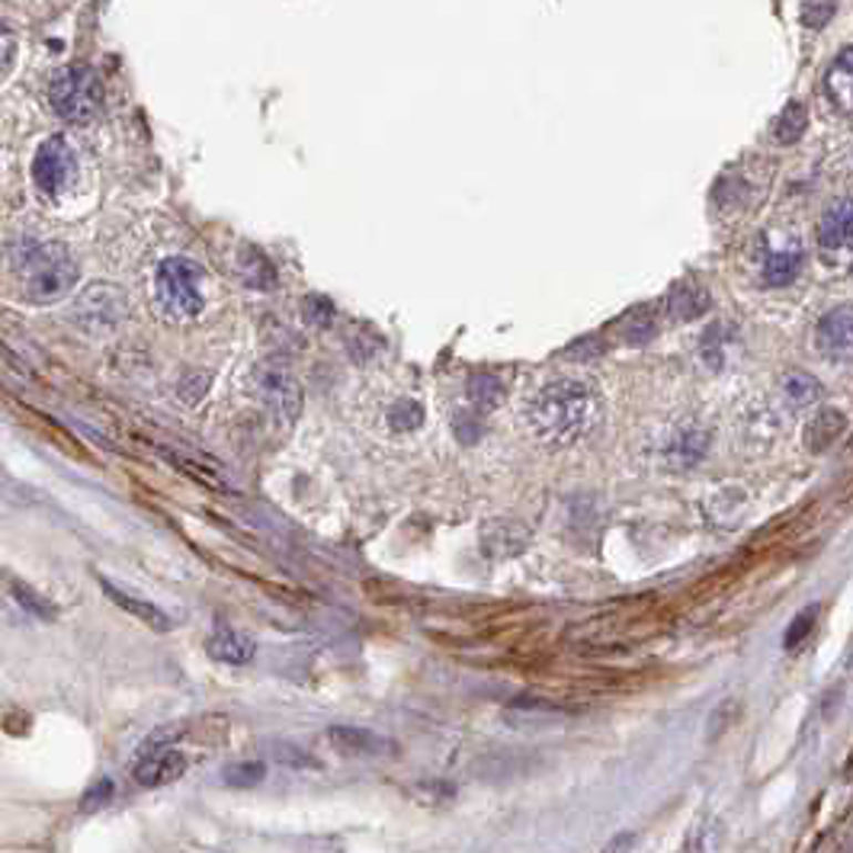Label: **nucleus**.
<instances>
[{
  "label": "nucleus",
  "mask_w": 853,
  "mask_h": 853,
  "mask_svg": "<svg viewBox=\"0 0 853 853\" xmlns=\"http://www.w3.org/2000/svg\"><path fill=\"white\" fill-rule=\"evenodd\" d=\"M604 418V398L584 379L546 382L526 401V426L548 450H568L594 433Z\"/></svg>",
  "instance_id": "f257e3e1"
},
{
  "label": "nucleus",
  "mask_w": 853,
  "mask_h": 853,
  "mask_svg": "<svg viewBox=\"0 0 853 853\" xmlns=\"http://www.w3.org/2000/svg\"><path fill=\"white\" fill-rule=\"evenodd\" d=\"M13 274L23 296L35 305L59 302L78 282V264L61 244L32 241L13 254Z\"/></svg>",
  "instance_id": "f03ea898"
},
{
  "label": "nucleus",
  "mask_w": 853,
  "mask_h": 853,
  "mask_svg": "<svg viewBox=\"0 0 853 853\" xmlns=\"http://www.w3.org/2000/svg\"><path fill=\"white\" fill-rule=\"evenodd\" d=\"M203 279H206V270L199 264L186 260V257L164 260L154 274V305H157V311L174 325L193 321L206 305Z\"/></svg>",
  "instance_id": "7ed1b4c3"
},
{
  "label": "nucleus",
  "mask_w": 853,
  "mask_h": 853,
  "mask_svg": "<svg viewBox=\"0 0 853 853\" xmlns=\"http://www.w3.org/2000/svg\"><path fill=\"white\" fill-rule=\"evenodd\" d=\"M49 100L61 120L88 122L103 103V88L91 68H61L49 84Z\"/></svg>",
  "instance_id": "20e7f679"
},
{
  "label": "nucleus",
  "mask_w": 853,
  "mask_h": 853,
  "mask_svg": "<svg viewBox=\"0 0 853 853\" xmlns=\"http://www.w3.org/2000/svg\"><path fill=\"white\" fill-rule=\"evenodd\" d=\"M129 318V299L120 286L93 282L81 292V299L71 308V321L88 335H113Z\"/></svg>",
  "instance_id": "39448f33"
},
{
  "label": "nucleus",
  "mask_w": 853,
  "mask_h": 853,
  "mask_svg": "<svg viewBox=\"0 0 853 853\" xmlns=\"http://www.w3.org/2000/svg\"><path fill=\"white\" fill-rule=\"evenodd\" d=\"M254 392L260 398V404L274 414L276 421L292 424L302 414V386L299 379L276 360H267L254 369Z\"/></svg>",
  "instance_id": "423d86ee"
},
{
  "label": "nucleus",
  "mask_w": 853,
  "mask_h": 853,
  "mask_svg": "<svg viewBox=\"0 0 853 853\" xmlns=\"http://www.w3.org/2000/svg\"><path fill=\"white\" fill-rule=\"evenodd\" d=\"M32 181L45 193V196H64L74 181H78V157L74 148L64 138H49L42 142V148L35 152L32 161Z\"/></svg>",
  "instance_id": "0eeeda50"
},
{
  "label": "nucleus",
  "mask_w": 853,
  "mask_h": 853,
  "mask_svg": "<svg viewBox=\"0 0 853 853\" xmlns=\"http://www.w3.org/2000/svg\"><path fill=\"white\" fill-rule=\"evenodd\" d=\"M853 343V311L851 305H837L815 325V347L828 360L847 363Z\"/></svg>",
  "instance_id": "6e6552de"
},
{
  "label": "nucleus",
  "mask_w": 853,
  "mask_h": 853,
  "mask_svg": "<svg viewBox=\"0 0 853 853\" xmlns=\"http://www.w3.org/2000/svg\"><path fill=\"white\" fill-rule=\"evenodd\" d=\"M709 440H712V436H709L706 426H677V430L670 433L668 443H665V450H661V459H665L668 469H677V472L693 469V465H700L702 459H706V453H709Z\"/></svg>",
  "instance_id": "1a4fd4ad"
},
{
  "label": "nucleus",
  "mask_w": 853,
  "mask_h": 853,
  "mask_svg": "<svg viewBox=\"0 0 853 853\" xmlns=\"http://www.w3.org/2000/svg\"><path fill=\"white\" fill-rule=\"evenodd\" d=\"M183 770H186V758L177 748H154V751L138 754L132 777H135L138 787L154 790V787H167V783L181 780Z\"/></svg>",
  "instance_id": "9d476101"
},
{
  "label": "nucleus",
  "mask_w": 853,
  "mask_h": 853,
  "mask_svg": "<svg viewBox=\"0 0 853 853\" xmlns=\"http://www.w3.org/2000/svg\"><path fill=\"white\" fill-rule=\"evenodd\" d=\"M530 546V530L511 517L487 520L482 526V552L487 558H514Z\"/></svg>",
  "instance_id": "9b49d317"
},
{
  "label": "nucleus",
  "mask_w": 853,
  "mask_h": 853,
  "mask_svg": "<svg viewBox=\"0 0 853 853\" xmlns=\"http://www.w3.org/2000/svg\"><path fill=\"white\" fill-rule=\"evenodd\" d=\"M851 203L841 199L834 203L822 218V228H819V247L824 250V257L831 260H847L851 254Z\"/></svg>",
  "instance_id": "f8f14e48"
},
{
  "label": "nucleus",
  "mask_w": 853,
  "mask_h": 853,
  "mask_svg": "<svg viewBox=\"0 0 853 853\" xmlns=\"http://www.w3.org/2000/svg\"><path fill=\"white\" fill-rule=\"evenodd\" d=\"M100 580V590L116 604L120 609H125L129 616H135L138 623H145L148 629H154V633H171V616L164 613L161 607H154V604H148V600H142V597H135V594H125L122 587H116L113 580H106V578H96Z\"/></svg>",
  "instance_id": "ddd939ff"
},
{
  "label": "nucleus",
  "mask_w": 853,
  "mask_h": 853,
  "mask_svg": "<svg viewBox=\"0 0 853 853\" xmlns=\"http://www.w3.org/2000/svg\"><path fill=\"white\" fill-rule=\"evenodd\" d=\"M844 430H847V414L837 411V408H822V411H815L809 418L805 433H802V443H805L809 453H824V450H831L841 440Z\"/></svg>",
  "instance_id": "4468645a"
},
{
  "label": "nucleus",
  "mask_w": 853,
  "mask_h": 853,
  "mask_svg": "<svg viewBox=\"0 0 853 853\" xmlns=\"http://www.w3.org/2000/svg\"><path fill=\"white\" fill-rule=\"evenodd\" d=\"M206 651L209 658L222 661V665H232V668H241L247 661H254L257 655V641L250 639L247 633H238V629H218L206 641Z\"/></svg>",
  "instance_id": "2eb2a0df"
},
{
  "label": "nucleus",
  "mask_w": 853,
  "mask_h": 853,
  "mask_svg": "<svg viewBox=\"0 0 853 853\" xmlns=\"http://www.w3.org/2000/svg\"><path fill=\"white\" fill-rule=\"evenodd\" d=\"M824 88H828V96L831 103L841 110V113H851V100H853V49L844 45L841 55L831 61L828 74H824Z\"/></svg>",
  "instance_id": "dca6fc26"
},
{
  "label": "nucleus",
  "mask_w": 853,
  "mask_h": 853,
  "mask_svg": "<svg viewBox=\"0 0 853 853\" xmlns=\"http://www.w3.org/2000/svg\"><path fill=\"white\" fill-rule=\"evenodd\" d=\"M668 308L677 321H693V318H700L702 311L709 308V292L702 289L700 282H693V279H680L670 289Z\"/></svg>",
  "instance_id": "f3484780"
},
{
  "label": "nucleus",
  "mask_w": 853,
  "mask_h": 853,
  "mask_svg": "<svg viewBox=\"0 0 853 853\" xmlns=\"http://www.w3.org/2000/svg\"><path fill=\"white\" fill-rule=\"evenodd\" d=\"M328 741L335 744L340 754H382L389 748L379 734L357 729V726H331L328 729Z\"/></svg>",
  "instance_id": "a211bd4d"
},
{
  "label": "nucleus",
  "mask_w": 853,
  "mask_h": 853,
  "mask_svg": "<svg viewBox=\"0 0 853 853\" xmlns=\"http://www.w3.org/2000/svg\"><path fill=\"white\" fill-rule=\"evenodd\" d=\"M802 270V250L790 244V247H777L767 254L763 264V282L767 286H790L792 279Z\"/></svg>",
  "instance_id": "6ab92c4d"
},
{
  "label": "nucleus",
  "mask_w": 853,
  "mask_h": 853,
  "mask_svg": "<svg viewBox=\"0 0 853 853\" xmlns=\"http://www.w3.org/2000/svg\"><path fill=\"white\" fill-rule=\"evenodd\" d=\"M0 580L10 587V597L20 604V607L27 609V613H32L35 619H45V623H52L55 616H59V609H55V604L49 600V597H42L35 587H30L27 580H20V578H13V575H7V572H0Z\"/></svg>",
  "instance_id": "aec40b11"
},
{
  "label": "nucleus",
  "mask_w": 853,
  "mask_h": 853,
  "mask_svg": "<svg viewBox=\"0 0 853 853\" xmlns=\"http://www.w3.org/2000/svg\"><path fill=\"white\" fill-rule=\"evenodd\" d=\"M822 398V382L809 372H787L783 376V401L792 411H805L812 404H819Z\"/></svg>",
  "instance_id": "412c9836"
},
{
  "label": "nucleus",
  "mask_w": 853,
  "mask_h": 853,
  "mask_svg": "<svg viewBox=\"0 0 853 853\" xmlns=\"http://www.w3.org/2000/svg\"><path fill=\"white\" fill-rule=\"evenodd\" d=\"M722 844H726V824L722 819L709 815L693 824L687 837V853H722Z\"/></svg>",
  "instance_id": "4be33fe9"
},
{
  "label": "nucleus",
  "mask_w": 853,
  "mask_h": 853,
  "mask_svg": "<svg viewBox=\"0 0 853 853\" xmlns=\"http://www.w3.org/2000/svg\"><path fill=\"white\" fill-rule=\"evenodd\" d=\"M805 129H809V106H805L802 100H790L787 110H783L780 120H777L773 138H777L780 145H795V142L805 135Z\"/></svg>",
  "instance_id": "5701e85b"
},
{
  "label": "nucleus",
  "mask_w": 853,
  "mask_h": 853,
  "mask_svg": "<svg viewBox=\"0 0 853 853\" xmlns=\"http://www.w3.org/2000/svg\"><path fill=\"white\" fill-rule=\"evenodd\" d=\"M469 401H472V408L475 411H491V408H497V404H504V382L497 379V376H487V372H479V376H472L469 379Z\"/></svg>",
  "instance_id": "b1692460"
},
{
  "label": "nucleus",
  "mask_w": 853,
  "mask_h": 853,
  "mask_svg": "<svg viewBox=\"0 0 853 853\" xmlns=\"http://www.w3.org/2000/svg\"><path fill=\"white\" fill-rule=\"evenodd\" d=\"M238 267H241V279L247 286H257V289H270L276 282L274 267H270V260L260 254V250H254V247H244L241 257H238Z\"/></svg>",
  "instance_id": "393cba45"
},
{
  "label": "nucleus",
  "mask_w": 853,
  "mask_h": 853,
  "mask_svg": "<svg viewBox=\"0 0 853 853\" xmlns=\"http://www.w3.org/2000/svg\"><path fill=\"white\" fill-rule=\"evenodd\" d=\"M421 424H424V408H421L418 401L401 398V401H395V404L389 408V426H392L395 433H411V430H418Z\"/></svg>",
  "instance_id": "a878e982"
},
{
  "label": "nucleus",
  "mask_w": 853,
  "mask_h": 853,
  "mask_svg": "<svg viewBox=\"0 0 853 853\" xmlns=\"http://www.w3.org/2000/svg\"><path fill=\"white\" fill-rule=\"evenodd\" d=\"M267 777V767L260 761H244V763H228L225 770H222V780L228 783V787H257L260 780Z\"/></svg>",
  "instance_id": "bb28decb"
},
{
  "label": "nucleus",
  "mask_w": 853,
  "mask_h": 853,
  "mask_svg": "<svg viewBox=\"0 0 853 853\" xmlns=\"http://www.w3.org/2000/svg\"><path fill=\"white\" fill-rule=\"evenodd\" d=\"M726 353H729V343H726V328L722 325H716V328H709L706 337H702L700 343V357L706 363L712 366V369H722L726 366Z\"/></svg>",
  "instance_id": "cd10ccee"
},
{
  "label": "nucleus",
  "mask_w": 853,
  "mask_h": 853,
  "mask_svg": "<svg viewBox=\"0 0 853 853\" xmlns=\"http://www.w3.org/2000/svg\"><path fill=\"white\" fill-rule=\"evenodd\" d=\"M815 619H819V607H809V609H802V613H795V619H792L790 629H787V636H783V648H787V651H795L802 641L812 636Z\"/></svg>",
  "instance_id": "c85d7f7f"
},
{
  "label": "nucleus",
  "mask_w": 853,
  "mask_h": 853,
  "mask_svg": "<svg viewBox=\"0 0 853 853\" xmlns=\"http://www.w3.org/2000/svg\"><path fill=\"white\" fill-rule=\"evenodd\" d=\"M741 716V702L738 700H722L716 706V712L709 716V729H706V741H719L722 731H729Z\"/></svg>",
  "instance_id": "c756f323"
},
{
  "label": "nucleus",
  "mask_w": 853,
  "mask_h": 853,
  "mask_svg": "<svg viewBox=\"0 0 853 853\" xmlns=\"http://www.w3.org/2000/svg\"><path fill=\"white\" fill-rule=\"evenodd\" d=\"M834 13H837V0H805L802 3V27L822 30L831 23Z\"/></svg>",
  "instance_id": "7c9ffc66"
},
{
  "label": "nucleus",
  "mask_w": 853,
  "mask_h": 853,
  "mask_svg": "<svg viewBox=\"0 0 853 853\" xmlns=\"http://www.w3.org/2000/svg\"><path fill=\"white\" fill-rule=\"evenodd\" d=\"M209 392V372H186L177 386V395L183 404H196L199 398Z\"/></svg>",
  "instance_id": "2f4dec72"
},
{
  "label": "nucleus",
  "mask_w": 853,
  "mask_h": 853,
  "mask_svg": "<svg viewBox=\"0 0 853 853\" xmlns=\"http://www.w3.org/2000/svg\"><path fill=\"white\" fill-rule=\"evenodd\" d=\"M113 792H116L113 780H96L91 790L84 792V799H81V809H84V812H96V809H103V805L113 799Z\"/></svg>",
  "instance_id": "473e14b6"
},
{
  "label": "nucleus",
  "mask_w": 853,
  "mask_h": 853,
  "mask_svg": "<svg viewBox=\"0 0 853 853\" xmlns=\"http://www.w3.org/2000/svg\"><path fill=\"white\" fill-rule=\"evenodd\" d=\"M453 426H456V436L462 443H475V440L482 436V418H479V411H472V414H469V411H459Z\"/></svg>",
  "instance_id": "72a5a7b5"
},
{
  "label": "nucleus",
  "mask_w": 853,
  "mask_h": 853,
  "mask_svg": "<svg viewBox=\"0 0 853 853\" xmlns=\"http://www.w3.org/2000/svg\"><path fill=\"white\" fill-rule=\"evenodd\" d=\"M17 64V39L7 27H0V81L13 71Z\"/></svg>",
  "instance_id": "f704fd0d"
},
{
  "label": "nucleus",
  "mask_w": 853,
  "mask_h": 853,
  "mask_svg": "<svg viewBox=\"0 0 853 853\" xmlns=\"http://www.w3.org/2000/svg\"><path fill=\"white\" fill-rule=\"evenodd\" d=\"M331 318H335V308H331L328 299H305V321H308V325L325 328Z\"/></svg>",
  "instance_id": "c9c22d12"
},
{
  "label": "nucleus",
  "mask_w": 853,
  "mask_h": 853,
  "mask_svg": "<svg viewBox=\"0 0 853 853\" xmlns=\"http://www.w3.org/2000/svg\"><path fill=\"white\" fill-rule=\"evenodd\" d=\"M648 337H655V318H633L629 325H626V340L629 343H645Z\"/></svg>",
  "instance_id": "e433bc0d"
},
{
  "label": "nucleus",
  "mask_w": 853,
  "mask_h": 853,
  "mask_svg": "<svg viewBox=\"0 0 853 853\" xmlns=\"http://www.w3.org/2000/svg\"><path fill=\"white\" fill-rule=\"evenodd\" d=\"M276 758L286 763V767H311V763H315L308 754H305L302 748H296V744H282Z\"/></svg>",
  "instance_id": "4c0bfd02"
},
{
  "label": "nucleus",
  "mask_w": 853,
  "mask_h": 853,
  "mask_svg": "<svg viewBox=\"0 0 853 853\" xmlns=\"http://www.w3.org/2000/svg\"><path fill=\"white\" fill-rule=\"evenodd\" d=\"M633 844H636V834H616L600 853H629L633 851Z\"/></svg>",
  "instance_id": "58836bf2"
}]
</instances>
